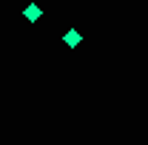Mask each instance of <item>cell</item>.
<instances>
[{
  "mask_svg": "<svg viewBox=\"0 0 148 145\" xmlns=\"http://www.w3.org/2000/svg\"><path fill=\"white\" fill-rule=\"evenodd\" d=\"M63 40H66V43H69V46H80V40H83V37H80V31H66V34H63Z\"/></svg>",
  "mask_w": 148,
  "mask_h": 145,
  "instance_id": "cell-1",
  "label": "cell"
},
{
  "mask_svg": "<svg viewBox=\"0 0 148 145\" xmlns=\"http://www.w3.org/2000/svg\"><path fill=\"white\" fill-rule=\"evenodd\" d=\"M23 14H26V20H32V23H34V20L40 17V6H34V3H32V6H26V12H23Z\"/></svg>",
  "mask_w": 148,
  "mask_h": 145,
  "instance_id": "cell-2",
  "label": "cell"
}]
</instances>
